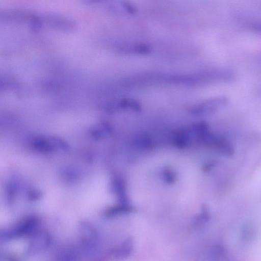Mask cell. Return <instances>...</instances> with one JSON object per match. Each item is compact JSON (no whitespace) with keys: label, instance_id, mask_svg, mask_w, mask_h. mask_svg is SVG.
Returning a JSON list of instances; mask_svg holds the SVG:
<instances>
[{"label":"cell","instance_id":"cell-1","mask_svg":"<svg viewBox=\"0 0 261 261\" xmlns=\"http://www.w3.org/2000/svg\"><path fill=\"white\" fill-rule=\"evenodd\" d=\"M38 220L34 217L27 218L10 228L1 232L4 240H11L24 237H29L38 229Z\"/></svg>","mask_w":261,"mask_h":261},{"label":"cell","instance_id":"cell-2","mask_svg":"<svg viewBox=\"0 0 261 261\" xmlns=\"http://www.w3.org/2000/svg\"><path fill=\"white\" fill-rule=\"evenodd\" d=\"M79 239L80 248L87 252L95 251L98 246L99 238L95 227L89 223H81L79 226Z\"/></svg>","mask_w":261,"mask_h":261},{"label":"cell","instance_id":"cell-3","mask_svg":"<svg viewBox=\"0 0 261 261\" xmlns=\"http://www.w3.org/2000/svg\"><path fill=\"white\" fill-rule=\"evenodd\" d=\"M51 238L44 230L38 229L29 237L27 250L29 254H36L47 249L50 245Z\"/></svg>","mask_w":261,"mask_h":261},{"label":"cell","instance_id":"cell-4","mask_svg":"<svg viewBox=\"0 0 261 261\" xmlns=\"http://www.w3.org/2000/svg\"><path fill=\"white\" fill-rule=\"evenodd\" d=\"M79 257L77 249L74 247L68 246L62 249L58 252L56 261H77Z\"/></svg>","mask_w":261,"mask_h":261},{"label":"cell","instance_id":"cell-5","mask_svg":"<svg viewBox=\"0 0 261 261\" xmlns=\"http://www.w3.org/2000/svg\"><path fill=\"white\" fill-rule=\"evenodd\" d=\"M133 249V243L132 239H126L115 249L114 256L118 259H123L132 253Z\"/></svg>","mask_w":261,"mask_h":261},{"label":"cell","instance_id":"cell-6","mask_svg":"<svg viewBox=\"0 0 261 261\" xmlns=\"http://www.w3.org/2000/svg\"><path fill=\"white\" fill-rule=\"evenodd\" d=\"M252 28L257 31L261 32V23H256L252 26Z\"/></svg>","mask_w":261,"mask_h":261}]
</instances>
